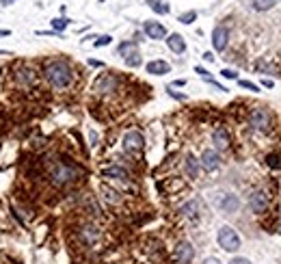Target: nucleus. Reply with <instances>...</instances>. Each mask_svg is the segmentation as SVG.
I'll use <instances>...</instances> for the list:
<instances>
[{
	"label": "nucleus",
	"mask_w": 281,
	"mask_h": 264,
	"mask_svg": "<svg viewBox=\"0 0 281 264\" xmlns=\"http://www.w3.org/2000/svg\"><path fill=\"white\" fill-rule=\"evenodd\" d=\"M197 18V13L195 11H188V13H184V15H180V22H184V24H190L192 20Z\"/></svg>",
	"instance_id": "nucleus-22"
},
{
	"label": "nucleus",
	"mask_w": 281,
	"mask_h": 264,
	"mask_svg": "<svg viewBox=\"0 0 281 264\" xmlns=\"http://www.w3.org/2000/svg\"><path fill=\"white\" fill-rule=\"evenodd\" d=\"M119 52L126 57V63L128 65H139L141 63V54H139V50H136V46L134 44H122V48H119Z\"/></svg>",
	"instance_id": "nucleus-8"
},
{
	"label": "nucleus",
	"mask_w": 281,
	"mask_h": 264,
	"mask_svg": "<svg viewBox=\"0 0 281 264\" xmlns=\"http://www.w3.org/2000/svg\"><path fill=\"white\" fill-rule=\"evenodd\" d=\"M251 208L255 212H264L268 208V195L264 191H258V193L251 195Z\"/></svg>",
	"instance_id": "nucleus-11"
},
{
	"label": "nucleus",
	"mask_w": 281,
	"mask_h": 264,
	"mask_svg": "<svg viewBox=\"0 0 281 264\" xmlns=\"http://www.w3.org/2000/svg\"><path fill=\"white\" fill-rule=\"evenodd\" d=\"M145 33L151 39H165L167 37V28L163 26V24H158V22H145Z\"/></svg>",
	"instance_id": "nucleus-12"
},
{
	"label": "nucleus",
	"mask_w": 281,
	"mask_h": 264,
	"mask_svg": "<svg viewBox=\"0 0 281 264\" xmlns=\"http://www.w3.org/2000/svg\"><path fill=\"white\" fill-rule=\"evenodd\" d=\"M3 3H5V5H13V3H15V0H3Z\"/></svg>",
	"instance_id": "nucleus-33"
},
{
	"label": "nucleus",
	"mask_w": 281,
	"mask_h": 264,
	"mask_svg": "<svg viewBox=\"0 0 281 264\" xmlns=\"http://www.w3.org/2000/svg\"><path fill=\"white\" fill-rule=\"evenodd\" d=\"M227 39H229L227 28H225V26H216V28H214V33H212V44H214L216 50H225V48H227Z\"/></svg>",
	"instance_id": "nucleus-10"
},
{
	"label": "nucleus",
	"mask_w": 281,
	"mask_h": 264,
	"mask_svg": "<svg viewBox=\"0 0 281 264\" xmlns=\"http://www.w3.org/2000/svg\"><path fill=\"white\" fill-rule=\"evenodd\" d=\"M229 264H251V262H249L247 258H234V260H231Z\"/></svg>",
	"instance_id": "nucleus-27"
},
{
	"label": "nucleus",
	"mask_w": 281,
	"mask_h": 264,
	"mask_svg": "<svg viewBox=\"0 0 281 264\" xmlns=\"http://www.w3.org/2000/svg\"><path fill=\"white\" fill-rule=\"evenodd\" d=\"M104 193H106V197L110 199V202H117V197H115L117 193H115V191H108V188H104Z\"/></svg>",
	"instance_id": "nucleus-25"
},
{
	"label": "nucleus",
	"mask_w": 281,
	"mask_h": 264,
	"mask_svg": "<svg viewBox=\"0 0 281 264\" xmlns=\"http://www.w3.org/2000/svg\"><path fill=\"white\" fill-rule=\"evenodd\" d=\"M221 74H223L225 78H236V71H231V69H223Z\"/></svg>",
	"instance_id": "nucleus-26"
},
{
	"label": "nucleus",
	"mask_w": 281,
	"mask_h": 264,
	"mask_svg": "<svg viewBox=\"0 0 281 264\" xmlns=\"http://www.w3.org/2000/svg\"><path fill=\"white\" fill-rule=\"evenodd\" d=\"M219 165H221V158H219V154H216L214 149H206L202 154V167L206 171H214Z\"/></svg>",
	"instance_id": "nucleus-9"
},
{
	"label": "nucleus",
	"mask_w": 281,
	"mask_h": 264,
	"mask_svg": "<svg viewBox=\"0 0 281 264\" xmlns=\"http://www.w3.org/2000/svg\"><path fill=\"white\" fill-rule=\"evenodd\" d=\"M69 24V20H63V18H56V20H52V28L54 30H63Z\"/></svg>",
	"instance_id": "nucleus-21"
},
{
	"label": "nucleus",
	"mask_w": 281,
	"mask_h": 264,
	"mask_svg": "<svg viewBox=\"0 0 281 264\" xmlns=\"http://www.w3.org/2000/svg\"><path fill=\"white\" fill-rule=\"evenodd\" d=\"M169 63L167 61H151L147 63V71L149 74H154V76H163V74H169Z\"/></svg>",
	"instance_id": "nucleus-15"
},
{
	"label": "nucleus",
	"mask_w": 281,
	"mask_h": 264,
	"mask_svg": "<svg viewBox=\"0 0 281 264\" xmlns=\"http://www.w3.org/2000/svg\"><path fill=\"white\" fill-rule=\"evenodd\" d=\"M266 165L270 167V169H279V167H281V156L279 154H268L266 156Z\"/></svg>",
	"instance_id": "nucleus-19"
},
{
	"label": "nucleus",
	"mask_w": 281,
	"mask_h": 264,
	"mask_svg": "<svg viewBox=\"0 0 281 264\" xmlns=\"http://www.w3.org/2000/svg\"><path fill=\"white\" fill-rule=\"evenodd\" d=\"M80 173V169L78 167H74V165H69V163H59V167L52 171V178H54V184H67V182H71L76 178V175Z\"/></svg>",
	"instance_id": "nucleus-4"
},
{
	"label": "nucleus",
	"mask_w": 281,
	"mask_h": 264,
	"mask_svg": "<svg viewBox=\"0 0 281 264\" xmlns=\"http://www.w3.org/2000/svg\"><path fill=\"white\" fill-rule=\"evenodd\" d=\"M197 74H202L204 78H208V71H206V69H202V67H197Z\"/></svg>",
	"instance_id": "nucleus-31"
},
{
	"label": "nucleus",
	"mask_w": 281,
	"mask_h": 264,
	"mask_svg": "<svg viewBox=\"0 0 281 264\" xmlns=\"http://www.w3.org/2000/svg\"><path fill=\"white\" fill-rule=\"evenodd\" d=\"M238 85H240V87H245V89H251V91H260V89H258V85H253V83H249V81H240Z\"/></svg>",
	"instance_id": "nucleus-23"
},
{
	"label": "nucleus",
	"mask_w": 281,
	"mask_h": 264,
	"mask_svg": "<svg viewBox=\"0 0 281 264\" xmlns=\"http://www.w3.org/2000/svg\"><path fill=\"white\" fill-rule=\"evenodd\" d=\"M212 141H214V145L219 147V149H227L229 147V134L225 128H216L214 134H212Z\"/></svg>",
	"instance_id": "nucleus-13"
},
{
	"label": "nucleus",
	"mask_w": 281,
	"mask_h": 264,
	"mask_svg": "<svg viewBox=\"0 0 281 264\" xmlns=\"http://www.w3.org/2000/svg\"><path fill=\"white\" fill-rule=\"evenodd\" d=\"M175 262L178 264H190L192 262V258H195V249H192V245L190 243H180L178 247H175Z\"/></svg>",
	"instance_id": "nucleus-6"
},
{
	"label": "nucleus",
	"mask_w": 281,
	"mask_h": 264,
	"mask_svg": "<svg viewBox=\"0 0 281 264\" xmlns=\"http://www.w3.org/2000/svg\"><path fill=\"white\" fill-rule=\"evenodd\" d=\"M186 173H188V178H197L199 165L195 161V156H186Z\"/></svg>",
	"instance_id": "nucleus-17"
},
{
	"label": "nucleus",
	"mask_w": 281,
	"mask_h": 264,
	"mask_svg": "<svg viewBox=\"0 0 281 264\" xmlns=\"http://www.w3.org/2000/svg\"><path fill=\"white\" fill-rule=\"evenodd\" d=\"M182 214L188 217V219H197L199 217L197 214V202H188L186 206H182Z\"/></svg>",
	"instance_id": "nucleus-18"
},
{
	"label": "nucleus",
	"mask_w": 281,
	"mask_h": 264,
	"mask_svg": "<svg viewBox=\"0 0 281 264\" xmlns=\"http://www.w3.org/2000/svg\"><path fill=\"white\" fill-rule=\"evenodd\" d=\"M143 134L141 132H128L126 137H124V149L126 152H141L143 149Z\"/></svg>",
	"instance_id": "nucleus-7"
},
{
	"label": "nucleus",
	"mask_w": 281,
	"mask_h": 264,
	"mask_svg": "<svg viewBox=\"0 0 281 264\" xmlns=\"http://www.w3.org/2000/svg\"><path fill=\"white\" fill-rule=\"evenodd\" d=\"M262 3H264L262 7H268V5H275V3H277V0H262Z\"/></svg>",
	"instance_id": "nucleus-29"
},
{
	"label": "nucleus",
	"mask_w": 281,
	"mask_h": 264,
	"mask_svg": "<svg viewBox=\"0 0 281 264\" xmlns=\"http://www.w3.org/2000/svg\"><path fill=\"white\" fill-rule=\"evenodd\" d=\"M249 124H251L253 130H260V132H268L270 126H272V117L266 108H255L251 117H249Z\"/></svg>",
	"instance_id": "nucleus-3"
},
{
	"label": "nucleus",
	"mask_w": 281,
	"mask_h": 264,
	"mask_svg": "<svg viewBox=\"0 0 281 264\" xmlns=\"http://www.w3.org/2000/svg\"><path fill=\"white\" fill-rule=\"evenodd\" d=\"M214 206L219 208L221 212L229 214V212H236V210H238L240 202H238V197H236V195H229V193H221L219 197L214 199Z\"/></svg>",
	"instance_id": "nucleus-5"
},
{
	"label": "nucleus",
	"mask_w": 281,
	"mask_h": 264,
	"mask_svg": "<svg viewBox=\"0 0 281 264\" xmlns=\"http://www.w3.org/2000/svg\"><path fill=\"white\" fill-rule=\"evenodd\" d=\"M104 178H117V180H128V171L122 167H108V169L102 171Z\"/></svg>",
	"instance_id": "nucleus-16"
},
{
	"label": "nucleus",
	"mask_w": 281,
	"mask_h": 264,
	"mask_svg": "<svg viewBox=\"0 0 281 264\" xmlns=\"http://www.w3.org/2000/svg\"><path fill=\"white\" fill-rule=\"evenodd\" d=\"M5 35H9V30H0V37H5Z\"/></svg>",
	"instance_id": "nucleus-32"
},
{
	"label": "nucleus",
	"mask_w": 281,
	"mask_h": 264,
	"mask_svg": "<svg viewBox=\"0 0 281 264\" xmlns=\"http://www.w3.org/2000/svg\"><path fill=\"white\" fill-rule=\"evenodd\" d=\"M147 3H151V9L158 11V13H169V7L165 3H158V0H147Z\"/></svg>",
	"instance_id": "nucleus-20"
},
{
	"label": "nucleus",
	"mask_w": 281,
	"mask_h": 264,
	"mask_svg": "<svg viewBox=\"0 0 281 264\" xmlns=\"http://www.w3.org/2000/svg\"><path fill=\"white\" fill-rule=\"evenodd\" d=\"M167 46L171 48V50H173L175 54H182L184 50H186V42H184V37H182V35H178V33L169 35V39H167Z\"/></svg>",
	"instance_id": "nucleus-14"
},
{
	"label": "nucleus",
	"mask_w": 281,
	"mask_h": 264,
	"mask_svg": "<svg viewBox=\"0 0 281 264\" xmlns=\"http://www.w3.org/2000/svg\"><path fill=\"white\" fill-rule=\"evenodd\" d=\"M204 264H221L216 258H208V260H204Z\"/></svg>",
	"instance_id": "nucleus-28"
},
{
	"label": "nucleus",
	"mask_w": 281,
	"mask_h": 264,
	"mask_svg": "<svg viewBox=\"0 0 281 264\" xmlns=\"http://www.w3.org/2000/svg\"><path fill=\"white\" fill-rule=\"evenodd\" d=\"M216 241H219V245L223 247L225 251H236V249H240V236H238V232L234 228H229V225H223L219 230V236H216Z\"/></svg>",
	"instance_id": "nucleus-2"
},
{
	"label": "nucleus",
	"mask_w": 281,
	"mask_h": 264,
	"mask_svg": "<svg viewBox=\"0 0 281 264\" xmlns=\"http://www.w3.org/2000/svg\"><path fill=\"white\" fill-rule=\"evenodd\" d=\"M46 78L48 83L56 89H65V87L71 83V69L61 61H52L46 65Z\"/></svg>",
	"instance_id": "nucleus-1"
},
{
	"label": "nucleus",
	"mask_w": 281,
	"mask_h": 264,
	"mask_svg": "<svg viewBox=\"0 0 281 264\" xmlns=\"http://www.w3.org/2000/svg\"><path fill=\"white\" fill-rule=\"evenodd\" d=\"M204 59H206V61H214V57H212V52H206V54H204Z\"/></svg>",
	"instance_id": "nucleus-30"
},
{
	"label": "nucleus",
	"mask_w": 281,
	"mask_h": 264,
	"mask_svg": "<svg viewBox=\"0 0 281 264\" xmlns=\"http://www.w3.org/2000/svg\"><path fill=\"white\" fill-rule=\"evenodd\" d=\"M108 44H110V37H108V35H104V37H100L98 42H95V46H98V48H100V46H108Z\"/></svg>",
	"instance_id": "nucleus-24"
}]
</instances>
